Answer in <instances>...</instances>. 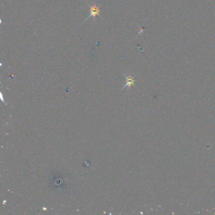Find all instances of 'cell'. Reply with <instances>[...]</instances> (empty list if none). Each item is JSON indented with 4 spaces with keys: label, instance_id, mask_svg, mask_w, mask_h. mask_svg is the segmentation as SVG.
Returning a JSON list of instances; mask_svg holds the SVG:
<instances>
[{
    "label": "cell",
    "instance_id": "7a4b0ae2",
    "mask_svg": "<svg viewBox=\"0 0 215 215\" xmlns=\"http://www.w3.org/2000/svg\"><path fill=\"white\" fill-rule=\"evenodd\" d=\"M124 76L127 79V82H126V85L124 87H130L131 85H133L134 84V79H133V78L131 76H127V75H126V74H124Z\"/></svg>",
    "mask_w": 215,
    "mask_h": 215
},
{
    "label": "cell",
    "instance_id": "6da1fadb",
    "mask_svg": "<svg viewBox=\"0 0 215 215\" xmlns=\"http://www.w3.org/2000/svg\"><path fill=\"white\" fill-rule=\"evenodd\" d=\"M89 7H90V15L88 16V17L87 18V20L90 17H93L95 19L97 15H100V8L98 7H97L96 5H89Z\"/></svg>",
    "mask_w": 215,
    "mask_h": 215
}]
</instances>
